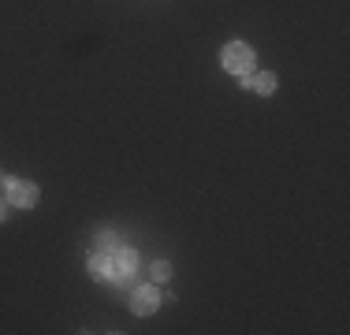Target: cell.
<instances>
[{"mask_svg":"<svg viewBox=\"0 0 350 335\" xmlns=\"http://www.w3.org/2000/svg\"><path fill=\"white\" fill-rule=\"evenodd\" d=\"M220 60H224V71L250 75V71H254V49H250L246 41H231V45H224Z\"/></svg>","mask_w":350,"mask_h":335,"instance_id":"6da1fadb","label":"cell"},{"mask_svg":"<svg viewBox=\"0 0 350 335\" xmlns=\"http://www.w3.org/2000/svg\"><path fill=\"white\" fill-rule=\"evenodd\" d=\"M108 265H112V280L108 283H127L138 268V254L131 246H116L112 254H108Z\"/></svg>","mask_w":350,"mask_h":335,"instance_id":"7a4b0ae2","label":"cell"},{"mask_svg":"<svg viewBox=\"0 0 350 335\" xmlns=\"http://www.w3.org/2000/svg\"><path fill=\"white\" fill-rule=\"evenodd\" d=\"M157 306H161V291H157V287H149V283H138V287L131 291V309H135L138 317L157 313Z\"/></svg>","mask_w":350,"mask_h":335,"instance_id":"3957f363","label":"cell"},{"mask_svg":"<svg viewBox=\"0 0 350 335\" xmlns=\"http://www.w3.org/2000/svg\"><path fill=\"white\" fill-rule=\"evenodd\" d=\"M8 201H12L15 209H34L38 205V187L27 179H12L8 183Z\"/></svg>","mask_w":350,"mask_h":335,"instance_id":"277c9868","label":"cell"},{"mask_svg":"<svg viewBox=\"0 0 350 335\" xmlns=\"http://www.w3.org/2000/svg\"><path fill=\"white\" fill-rule=\"evenodd\" d=\"M246 90H254V94H265V97H269L272 94V90H276V75H272V71H250L246 75Z\"/></svg>","mask_w":350,"mask_h":335,"instance_id":"5b68a950","label":"cell"},{"mask_svg":"<svg viewBox=\"0 0 350 335\" xmlns=\"http://www.w3.org/2000/svg\"><path fill=\"white\" fill-rule=\"evenodd\" d=\"M90 276H94V280H101V283L112 280V265H108V254H101V250H97V254L90 257Z\"/></svg>","mask_w":350,"mask_h":335,"instance_id":"8992f818","label":"cell"},{"mask_svg":"<svg viewBox=\"0 0 350 335\" xmlns=\"http://www.w3.org/2000/svg\"><path fill=\"white\" fill-rule=\"evenodd\" d=\"M168 276H172V265H168V261H157V265H153V280H157V283H164Z\"/></svg>","mask_w":350,"mask_h":335,"instance_id":"52a82bcc","label":"cell"},{"mask_svg":"<svg viewBox=\"0 0 350 335\" xmlns=\"http://www.w3.org/2000/svg\"><path fill=\"white\" fill-rule=\"evenodd\" d=\"M0 216H4V205H0Z\"/></svg>","mask_w":350,"mask_h":335,"instance_id":"ba28073f","label":"cell"}]
</instances>
